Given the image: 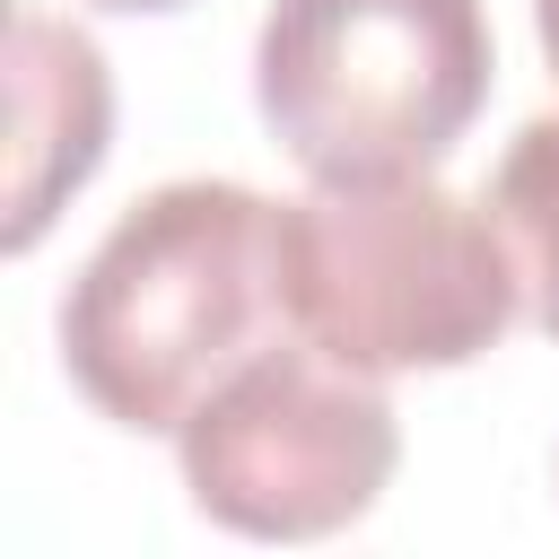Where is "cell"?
I'll return each instance as SVG.
<instances>
[{
    "mask_svg": "<svg viewBox=\"0 0 559 559\" xmlns=\"http://www.w3.org/2000/svg\"><path fill=\"white\" fill-rule=\"evenodd\" d=\"M280 332V201L218 175H183L131 201L61 297L70 384L114 428L166 437Z\"/></svg>",
    "mask_w": 559,
    "mask_h": 559,
    "instance_id": "1",
    "label": "cell"
},
{
    "mask_svg": "<svg viewBox=\"0 0 559 559\" xmlns=\"http://www.w3.org/2000/svg\"><path fill=\"white\" fill-rule=\"evenodd\" d=\"M280 297L288 332L358 376L472 367L524 314L489 201H463L437 175H349L280 201Z\"/></svg>",
    "mask_w": 559,
    "mask_h": 559,
    "instance_id": "2",
    "label": "cell"
},
{
    "mask_svg": "<svg viewBox=\"0 0 559 559\" xmlns=\"http://www.w3.org/2000/svg\"><path fill=\"white\" fill-rule=\"evenodd\" d=\"M480 0H271L253 35V105L314 175H428L489 105Z\"/></svg>",
    "mask_w": 559,
    "mask_h": 559,
    "instance_id": "3",
    "label": "cell"
},
{
    "mask_svg": "<svg viewBox=\"0 0 559 559\" xmlns=\"http://www.w3.org/2000/svg\"><path fill=\"white\" fill-rule=\"evenodd\" d=\"M175 463L210 524L245 542H323L384 498L402 419L384 402V376L341 367L306 332H280L192 402Z\"/></svg>",
    "mask_w": 559,
    "mask_h": 559,
    "instance_id": "4",
    "label": "cell"
},
{
    "mask_svg": "<svg viewBox=\"0 0 559 559\" xmlns=\"http://www.w3.org/2000/svg\"><path fill=\"white\" fill-rule=\"evenodd\" d=\"M105 140H114V79L96 35L17 9L9 17V253H35L61 201L105 166Z\"/></svg>",
    "mask_w": 559,
    "mask_h": 559,
    "instance_id": "5",
    "label": "cell"
},
{
    "mask_svg": "<svg viewBox=\"0 0 559 559\" xmlns=\"http://www.w3.org/2000/svg\"><path fill=\"white\" fill-rule=\"evenodd\" d=\"M480 201H489V218H498V236L515 253L533 332L559 341V114H533L507 140V157H498V175H489Z\"/></svg>",
    "mask_w": 559,
    "mask_h": 559,
    "instance_id": "6",
    "label": "cell"
},
{
    "mask_svg": "<svg viewBox=\"0 0 559 559\" xmlns=\"http://www.w3.org/2000/svg\"><path fill=\"white\" fill-rule=\"evenodd\" d=\"M533 26H542V52H550V70H559V0H533Z\"/></svg>",
    "mask_w": 559,
    "mask_h": 559,
    "instance_id": "7",
    "label": "cell"
},
{
    "mask_svg": "<svg viewBox=\"0 0 559 559\" xmlns=\"http://www.w3.org/2000/svg\"><path fill=\"white\" fill-rule=\"evenodd\" d=\"M87 9H122V17H166V9H183V0H87Z\"/></svg>",
    "mask_w": 559,
    "mask_h": 559,
    "instance_id": "8",
    "label": "cell"
}]
</instances>
